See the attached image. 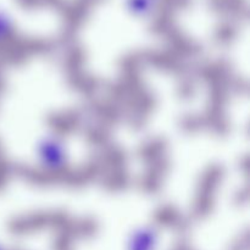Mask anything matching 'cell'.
Instances as JSON below:
<instances>
[{
    "label": "cell",
    "mask_w": 250,
    "mask_h": 250,
    "mask_svg": "<svg viewBox=\"0 0 250 250\" xmlns=\"http://www.w3.org/2000/svg\"><path fill=\"white\" fill-rule=\"evenodd\" d=\"M124 4L127 11L133 16L146 17L153 14L158 0H125Z\"/></svg>",
    "instance_id": "cell-3"
},
{
    "label": "cell",
    "mask_w": 250,
    "mask_h": 250,
    "mask_svg": "<svg viewBox=\"0 0 250 250\" xmlns=\"http://www.w3.org/2000/svg\"><path fill=\"white\" fill-rule=\"evenodd\" d=\"M0 250H5V249H4V247H1V246H0Z\"/></svg>",
    "instance_id": "cell-5"
},
{
    "label": "cell",
    "mask_w": 250,
    "mask_h": 250,
    "mask_svg": "<svg viewBox=\"0 0 250 250\" xmlns=\"http://www.w3.org/2000/svg\"><path fill=\"white\" fill-rule=\"evenodd\" d=\"M37 155L42 165L48 168H59L65 161L62 144L53 137H46L39 142Z\"/></svg>",
    "instance_id": "cell-1"
},
{
    "label": "cell",
    "mask_w": 250,
    "mask_h": 250,
    "mask_svg": "<svg viewBox=\"0 0 250 250\" xmlns=\"http://www.w3.org/2000/svg\"><path fill=\"white\" fill-rule=\"evenodd\" d=\"M158 231L149 225L134 229L126 241V250H158Z\"/></svg>",
    "instance_id": "cell-2"
},
{
    "label": "cell",
    "mask_w": 250,
    "mask_h": 250,
    "mask_svg": "<svg viewBox=\"0 0 250 250\" xmlns=\"http://www.w3.org/2000/svg\"><path fill=\"white\" fill-rule=\"evenodd\" d=\"M12 29V20L6 11L0 9V41L10 34Z\"/></svg>",
    "instance_id": "cell-4"
}]
</instances>
